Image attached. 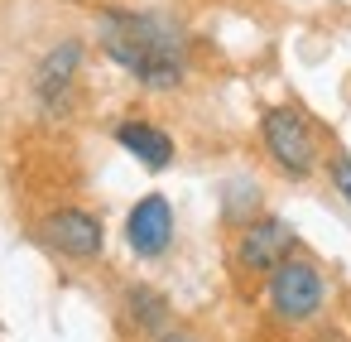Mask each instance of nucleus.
<instances>
[{
  "label": "nucleus",
  "instance_id": "nucleus-1",
  "mask_svg": "<svg viewBox=\"0 0 351 342\" xmlns=\"http://www.w3.org/2000/svg\"><path fill=\"white\" fill-rule=\"evenodd\" d=\"M101 54L149 92H173L188 78V39L173 20L154 10H101L97 15Z\"/></svg>",
  "mask_w": 351,
  "mask_h": 342
},
{
  "label": "nucleus",
  "instance_id": "nucleus-10",
  "mask_svg": "<svg viewBox=\"0 0 351 342\" xmlns=\"http://www.w3.org/2000/svg\"><path fill=\"white\" fill-rule=\"evenodd\" d=\"M327 179H332V188H337V198L351 207V155L346 150H337L332 159H327Z\"/></svg>",
  "mask_w": 351,
  "mask_h": 342
},
{
  "label": "nucleus",
  "instance_id": "nucleus-2",
  "mask_svg": "<svg viewBox=\"0 0 351 342\" xmlns=\"http://www.w3.org/2000/svg\"><path fill=\"white\" fill-rule=\"evenodd\" d=\"M260 145H265L269 164L289 179H308L317 169V155H322L317 126L298 106H269L260 116Z\"/></svg>",
  "mask_w": 351,
  "mask_h": 342
},
{
  "label": "nucleus",
  "instance_id": "nucleus-4",
  "mask_svg": "<svg viewBox=\"0 0 351 342\" xmlns=\"http://www.w3.org/2000/svg\"><path fill=\"white\" fill-rule=\"evenodd\" d=\"M39 236H44L49 251H58L73 265H87V260H97L106 251V227L87 207H53L44 217V227H39Z\"/></svg>",
  "mask_w": 351,
  "mask_h": 342
},
{
  "label": "nucleus",
  "instance_id": "nucleus-11",
  "mask_svg": "<svg viewBox=\"0 0 351 342\" xmlns=\"http://www.w3.org/2000/svg\"><path fill=\"white\" fill-rule=\"evenodd\" d=\"M154 342H197V337H193V332H178V328H169V332H159Z\"/></svg>",
  "mask_w": 351,
  "mask_h": 342
},
{
  "label": "nucleus",
  "instance_id": "nucleus-3",
  "mask_svg": "<svg viewBox=\"0 0 351 342\" xmlns=\"http://www.w3.org/2000/svg\"><path fill=\"white\" fill-rule=\"evenodd\" d=\"M265 304L279 323H308L322 313L327 304V280L313 260L303 255H284L269 275H265Z\"/></svg>",
  "mask_w": 351,
  "mask_h": 342
},
{
  "label": "nucleus",
  "instance_id": "nucleus-5",
  "mask_svg": "<svg viewBox=\"0 0 351 342\" xmlns=\"http://www.w3.org/2000/svg\"><path fill=\"white\" fill-rule=\"evenodd\" d=\"M293 246H298V231H293L284 217L255 212V217L241 222V236H236V265H241L245 275H269L284 255H293Z\"/></svg>",
  "mask_w": 351,
  "mask_h": 342
},
{
  "label": "nucleus",
  "instance_id": "nucleus-9",
  "mask_svg": "<svg viewBox=\"0 0 351 342\" xmlns=\"http://www.w3.org/2000/svg\"><path fill=\"white\" fill-rule=\"evenodd\" d=\"M125 308H130V323L145 332V337H159L169 332V299L149 284H130L125 289Z\"/></svg>",
  "mask_w": 351,
  "mask_h": 342
},
{
  "label": "nucleus",
  "instance_id": "nucleus-8",
  "mask_svg": "<svg viewBox=\"0 0 351 342\" xmlns=\"http://www.w3.org/2000/svg\"><path fill=\"white\" fill-rule=\"evenodd\" d=\"M116 145L125 150V155H135L145 169H169L173 164V135L169 130H159L154 121H121L116 126Z\"/></svg>",
  "mask_w": 351,
  "mask_h": 342
},
{
  "label": "nucleus",
  "instance_id": "nucleus-7",
  "mask_svg": "<svg viewBox=\"0 0 351 342\" xmlns=\"http://www.w3.org/2000/svg\"><path fill=\"white\" fill-rule=\"evenodd\" d=\"M82 44L77 39H63L58 49H49L34 68V97L44 111H68L73 102V87H77V73H82Z\"/></svg>",
  "mask_w": 351,
  "mask_h": 342
},
{
  "label": "nucleus",
  "instance_id": "nucleus-6",
  "mask_svg": "<svg viewBox=\"0 0 351 342\" xmlns=\"http://www.w3.org/2000/svg\"><path fill=\"white\" fill-rule=\"evenodd\" d=\"M125 241L140 260H159L173 246V203L164 193H145L125 217Z\"/></svg>",
  "mask_w": 351,
  "mask_h": 342
}]
</instances>
